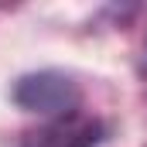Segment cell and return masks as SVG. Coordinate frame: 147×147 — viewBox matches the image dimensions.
<instances>
[{"label": "cell", "mask_w": 147, "mask_h": 147, "mask_svg": "<svg viewBox=\"0 0 147 147\" xmlns=\"http://www.w3.org/2000/svg\"><path fill=\"white\" fill-rule=\"evenodd\" d=\"M10 99L21 106L24 113H38L45 120L75 113L82 103V89L69 72L58 69H41V72H28L21 75L10 89Z\"/></svg>", "instance_id": "6da1fadb"}, {"label": "cell", "mask_w": 147, "mask_h": 147, "mask_svg": "<svg viewBox=\"0 0 147 147\" xmlns=\"http://www.w3.org/2000/svg\"><path fill=\"white\" fill-rule=\"evenodd\" d=\"M110 137V127L92 113H65L55 120L38 123L34 130H24L21 147H99Z\"/></svg>", "instance_id": "7a4b0ae2"}, {"label": "cell", "mask_w": 147, "mask_h": 147, "mask_svg": "<svg viewBox=\"0 0 147 147\" xmlns=\"http://www.w3.org/2000/svg\"><path fill=\"white\" fill-rule=\"evenodd\" d=\"M144 75H147V58H144Z\"/></svg>", "instance_id": "3957f363"}]
</instances>
